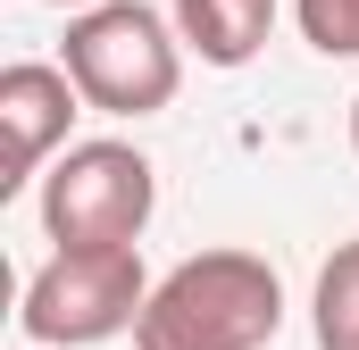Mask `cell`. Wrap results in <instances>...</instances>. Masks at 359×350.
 <instances>
[{"label":"cell","mask_w":359,"mask_h":350,"mask_svg":"<svg viewBox=\"0 0 359 350\" xmlns=\"http://www.w3.org/2000/svg\"><path fill=\"white\" fill-rule=\"evenodd\" d=\"M351 150H359V100H351Z\"/></svg>","instance_id":"obj_9"},{"label":"cell","mask_w":359,"mask_h":350,"mask_svg":"<svg viewBox=\"0 0 359 350\" xmlns=\"http://www.w3.org/2000/svg\"><path fill=\"white\" fill-rule=\"evenodd\" d=\"M92 100L76 92L67 67H50V59H17L8 76H0V125H8V175H0V192H25L42 159H59L67 150V125L84 117Z\"/></svg>","instance_id":"obj_5"},{"label":"cell","mask_w":359,"mask_h":350,"mask_svg":"<svg viewBox=\"0 0 359 350\" xmlns=\"http://www.w3.org/2000/svg\"><path fill=\"white\" fill-rule=\"evenodd\" d=\"M59 67L100 117H159L184 84V34L151 0H92L67 17Z\"/></svg>","instance_id":"obj_2"},{"label":"cell","mask_w":359,"mask_h":350,"mask_svg":"<svg viewBox=\"0 0 359 350\" xmlns=\"http://www.w3.org/2000/svg\"><path fill=\"white\" fill-rule=\"evenodd\" d=\"M176 34L201 67H251L276 34V0H176Z\"/></svg>","instance_id":"obj_6"},{"label":"cell","mask_w":359,"mask_h":350,"mask_svg":"<svg viewBox=\"0 0 359 350\" xmlns=\"http://www.w3.org/2000/svg\"><path fill=\"white\" fill-rule=\"evenodd\" d=\"M276 326H284V284L259 251H192L151 284L134 350H268Z\"/></svg>","instance_id":"obj_1"},{"label":"cell","mask_w":359,"mask_h":350,"mask_svg":"<svg viewBox=\"0 0 359 350\" xmlns=\"http://www.w3.org/2000/svg\"><path fill=\"white\" fill-rule=\"evenodd\" d=\"M151 209H159V175L134 142H67L42 175L50 242H142Z\"/></svg>","instance_id":"obj_4"},{"label":"cell","mask_w":359,"mask_h":350,"mask_svg":"<svg viewBox=\"0 0 359 350\" xmlns=\"http://www.w3.org/2000/svg\"><path fill=\"white\" fill-rule=\"evenodd\" d=\"M301 17V42L326 50V59H359V0H292Z\"/></svg>","instance_id":"obj_8"},{"label":"cell","mask_w":359,"mask_h":350,"mask_svg":"<svg viewBox=\"0 0 359 350\" xmlns=\"http://www.w3.org/2000/svg\"><path fill=\"white\" fill-rule=\"evenodd\" d=\"M50 8H92V0H50Z\"/></svg>","instance_id":"obj_10"},{"label":"cell","mask_w":359,"mask_h":350,"mask_svg":"<svg viewBox=\"0 0 359 350\" xmlns=\"http://www.w3.org/2000/svg\"><path fill=\"white\" fill-rule=\"evenodd\" d=\"M151 300V275L134 242H59L50 259L25 275V342L42 350H92L109 334H126Z\"/></svg>","instance_id":"obj_3"},{"label":"cell","mask_w":359,"mask_h":350,"mask_svg":"<svg viewBox=\"0 0 359 350\" xmlns=\"http://www.w3.org/2000/svg\"><path fill=\"white\" fill-rule=\"evenodd\" d=\"M309 317H318V350H359V234L318 267Z\"/></svg>","instance_id":"obj_7"}]
</instances>
